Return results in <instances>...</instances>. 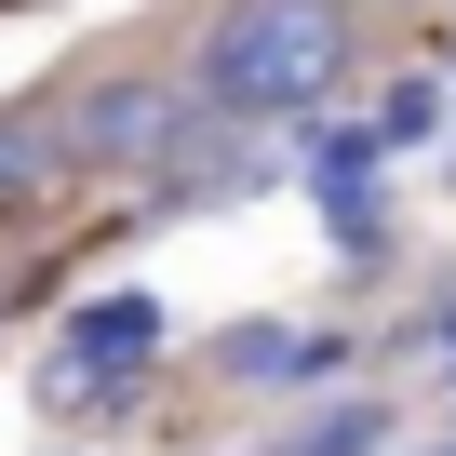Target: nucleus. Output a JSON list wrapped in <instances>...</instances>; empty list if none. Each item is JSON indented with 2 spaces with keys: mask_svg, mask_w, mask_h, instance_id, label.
I'll return each mask as SVG.
<instances>
[{
  "mask_svg": "<svg viewBox=\"0 0 456 456\" xmlns=\"http://www.w3.org/2000/svg\"><path fill=\"white\" fill-rule=\"evenodd\" d=\"M188 81L215 121H309L349 81V14L336 0H215Z\"/></svg>",
  "mask_w": 456,
  "mask_h": 456,
  "instance_id": "obj_1",
  "label": "nucleus"
},
{
  "mask_svg": "<svg viewBox=\"0 0 456 456\" xmlns=\"http://www.w3.org/2000/svg\"><path fill=\"white\" fill-rule=\"evenodd\" d=\"M215 108H201V81H94L81 108H68V161H148V148H188Z\"/></svg>",
  "mask_w": 456,
  "mask_h": 456,
  "instance_id": "obj_2",
  "label": "nucleus"
},
{
  "mask_svg": "<svg viewBox=\"0 0 456 456\" xmlns=\"http://www.w3.org/2000/svg\"><path fill=\"white\" fill-rule=\"evenodd\" d=\"M161 349V309L148 296H94L81 322H68V349H54V389H94V376H134Z\"/></svg>",
  "mask_w": 456,
  "mask_h": 456,
  "instance_id": "obj_3",
  "label": "nucleus"
},
{
  "mask_svg": "<svg viewBox=\"0 0 456 456\" xmlns=\"http://www.w3.org/2000/svg\"><path fill=\"white\" fill-rule=\"evenodd\" d=\"M389 429H403V416L349 389V403H309V429H282L269 456H389Z\"/></svg>",
  "mask_w": 456,
  "mask_h": 456,
  "instance_id": "obj_4",
  "label": "nucleus"
},
{
  "mask_svg": "<svg viewBox=\"0 0 456 456\" xmlns=\"http://www.w3.org/2000/svg\"><path fill=\"white\" fill-rule=\"evenodd\" d=\"M215 362H228V376H282V389H296V376H322L336 349L296 336V322H242V336H215Z\"/></svg>",
  "mask_w": 456,
  "mask_h": 456,
  "instance_id": "obj_5",
  "label": "nucleus"
},
{
  "mask_svg": "<svg viewBox=\"0 0 456 456\" xmlns=\"http://www.w3.org/2000/svg\"><path fill=\"white\" fill-rule=\"evenodd\" d=\"M28 188H41V134H14V121H0V215H14Z\"/></svg>",
  "mask_w": 456,
  "mask_h": 456,
  "instance_id": "obj_6",
  "label": "nucleus"
},
{
  "mask_svg": "<svg viewBox=\"0 0 456 456\" xmlns=\"http://www.w3.org/2000/svg\"><path fill=\"white\" fill-rule=\"evenodd\" d=\"M429 456H456V443H429Z\"/></svg>",
  "mask_w": 456,
  "mask_h": 456,
  "instance_id": "obj_7",
  "label": "nucleus"
}]
</instances>
